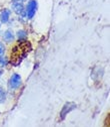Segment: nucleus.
Returning a JSON list of instances; mask_svg holds the SVG:
<instances>
[{
	"instance_id": "nucleus-9",
	"label": "nucleus",
	"mask_w": 110,
	"mask_h": 127,
	"mask_svg": "<svg viewBox=\"0 0 110 127\" xmlns=\"http://www.w3.org/2000/svg\"><path fill=\"white\" fill-rule=\"evenodd\" d=\"M6 99V93L2 87H0V103H3Z\"/></svg>"
},
{
	"instance_id": "nucleus-12",
	"label": "nucleus",
	"mask_w": 110,
	"mask_h": 127,
	"mask_svg": "<svg viewBox=\"0 0 110 127\" xmlns=\"http://www.w3.org/2000/svg\"><path fill=\"white\" fill-rule=\"evenodd\" d=\"M1 74H2V70H0V76H1Z\"/></svg>"
},
{
	"instance_id": "nucleus-4",
	"label": "nucleus",
	"mask_w": 110,
	"mask_h": 127,
	"mask_svg": "<svg viewBox=\"0 0 110 127\" xmlns=\"http://www.w3.org/2000/svg\"><path fill=\"white\" fill-rule=\"evenodd\" d=\"M20 85H21V77L18 74L12 75L9 80V87L12 89H17Z\"/></svg>"
},
{
	"instance_id": "nucleus-7",
	"label": "nucleus",
	"mask_w": 110,
	"mask_h": 127,
	"mask_svg": "<svg viewBox=\"0 0 110 127\" xmlns=\"http://www.w3.org/2000/svg\"><path fill=\"white\" fill-rule=\"evenodd\" d=\"M13 9H14V11L16 12V13L20 14V13L23 12L24 7H23V4H22L21 2L17 1V2H14V4H13Z\"/></svg>"
},
{
	"instance_id": "nucleus-6",
	"label": "nucleus",
	"mask_w": 110,
	"mask_h": 127,
	"mask_svg": "<svg viewBox=\"0 0 110 127\" xmlns=\"http://www.w3.org/2000/svg\"><path fill=\"white\" fill-rule=\"evenodd\" d=\"M3 39L6 41V42H10L14 39V33L12 30H6L4 34H3Z\"/></svg>"
},
{
	"instance_id": "nucleus-2",
	"label": "nucleus",
	"mask_w": 110,
	"mask_h": 127,
	"mask_svg": "<svg viewBox=\"0 0 110 127\" xmlns=\"http://www.w3.org/2000/svg\"><path fill=\"white\" fill-rule=\"evenodd\" d=\"M36 9H37V2L35 0H30L27 4V8H26V16L31 19L35 15Z\"/></svg>"
},
{
	"instance_id": "nucleus-5",
	"label": "nucleus",
	"mask_w": 110,
	"mask_h": 127,
	"mask_svg": "<svg viewBox=\"0 0 110 127\" xmlns=\"http://www.w3.org/2000/svg\"><path fill=\"white\" fill-rule=\"evenodd\" d=\"M9 16H10V10L9 9H5L3 10V12L0 14V20L3 23H6L9 20Z\"/></svg>"
},
{
	"instance_id": "nucleus-3",
	"label": "nucleus",
	"mask_w": 110,
	"mask_h": 127,
	"mask_svg": "<svg viewBox=\"0 0 110 127\" xmlns=\"http://www.w3.org/2000/svg\"><path fill=\"white\" fill-rule=\"evenodd\" d=\"M75 108H76V104H75V103H72V102L66 103V104L63 106V108H62L61 112H60V119L63 120V119L65 118V116H66L68 113H70L71 111H72L73 109H75Z\"/></svg>"
},
{
	"instance_id": "nucleus-1",
	"label": "nucleus",
	"mask_w": 110,
	"mask_h": 127,
	"mask_svg": "<svg viewBox=\"0 0 110 127\" xmlns=\"http://www.w3.org/2000/svg\"><path fill=\"white\" fill-rule=\"evenodd\" d=\"M30 51H31V43L26 39L22 40L20 43L15 45L12 49L10 54V63L15 67L18 66Z\"/></svg>"
},
{
	"instance_id": "nucleus-10",
	"label": "nucleus",
	"mask_w": 110,
	"mask_h": 127,
	"mask_svg": "<svg viewBox=\"0 0 110 127\" xmlns=\"http://www.w3.org/2000/svg\"><path fill=\"white\" fill-rule=\"evenodd\" d=\"M7 64H8L7 58H4V57L0 58V66H1V67H5V66H7Z\"/></svg>"
},
{
	"instance_id": "nucleus-11",
	"label": "nucleus",
	"mask_w": 110,
	"mask_h": 127,
	"mask_svg": "<svg viewBox=\"0 0 110 127\" xmlns=\"http://www.w3.org/2000/svg\"><path fill=\"white\" fill-rule=\"evenodd\" d=\"M4 50H5V47H4V45H3L2 43H0V55H1V54H3Z\"/></svg>"
},
{
	"instance_id": "nucleus-8",
	"label": "nucleus",
	"mask_w": 110,
	"mask_h": 127,
	"mask_svg": "<svg viewBox=\"0 0 110 127\" xmlns=\"http://www.w3.org/2000/svg\"><path fill=\"white\" fill-rule=\"evenodd\" d=\"M17 37L20 41L22 40H25L26 37H27V33H26V31L25 30H19L18 32H17Z\"/></svg>"
}]
</instances>
